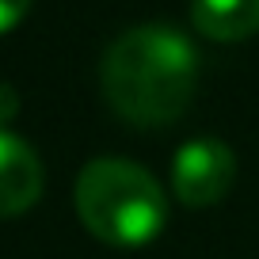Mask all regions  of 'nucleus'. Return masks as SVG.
I'll list each match as a JSON object with an SVG mask.
<instances>
[{
    "label": "nucleus",
    "instance_id": "nucleus-4",
    "mask_svg": "<svg viewBox=\"0 0 259 259\" xmlns=\"http://www.w3.org/2000/svg\"><path fill=\"white\" fill-rule=\"evenodd\" d=\"M42 194V160L23 138L0 130V218L27 213Z\"/></svg>",
    "mask_w": 259,
    "mask_h": 259
},
{
    "label": "nucleus",
    "instance_id": "nucleus-7",
    "mask_svg": "<svg viewBox=\"0 0 259 259\" xmlns=\"http://www.w3.org/2000/svg\"><path fill=\"white\" fill-rule=\"evenodd\" d=\"M16 111H19L16 88H12V84H0V130H4L12 118H16Z\"/></svg>",
    "mask_w": 259,
    "mask_h": 259
},
{
    "label": "nucleus",
    "instance_id": "nucleus-6",
    "mask_svg": "<svg viewBox=\"0 0 259 259\" xmlns=\"http://www.w3.org/2000/svg\"><path fill=\"white\" fill-rule=\"evenodd\" d=\"M27 8H31V0H0V34L12 31L27 16Z\"/></svg>",
    "mask_w": 259,
    "mask_h": 259
},
{
    "label": "nucleus",
    "instance_id": "nucleus-5",
    "mask_svg": "<svg viewBox=\"0 0 259 259\" xmlns=\"http://www.w3.org/2000/svg\"><path fill=\"white\" fill-rule=\"evenodd\" d=\"M191 19L206 38L240 42L259 31V0H191Z\"/></svg>",
    "mask_w": 259,
    "mask_h": 259
},
{
    "label": "nucleus",
    "instance_id": "nucleus-2",
    "mask_svg": "<svg viewBox=\"0 0 259 259\" xmlns=\"http://www.w3.org/2000/svg\"><path fill=\"white\" fill-rule=\"evenodd\" d=\"M76 213L92 236L114 248H141L168 221L164 191L134 160H92L76 179Z\"/></svg>",
    "mask_w": 259,
    "mask_h": 259
},
{
    "label": "nucleus",
    "instance_id": "nucleus-1",
    "mask_svg": "<svg viewBox=\"0 0 259 259\" xmlns=\"http://www.w3.org/2000/svg\"><path fill=\"white\" fill-rule=\"evenodd\" d=\"M198 76V54L168 23L122 31L99 61V84L118 118L134 126H168L187 111Z\"/></svg>",
    "mask_w": 259,
    "mask_h": 259
},
{
    "label": "nucleus",
    "instance_id": "nucleus-3",
    "mask_svg": "<svg viewBox=\"0 0 259 259\" xmlns=\"http://www.w3.org/2000/svg\"><path fill=\"white\" fill-rule=\"evenodd\" d=\"M236 176V156L218 138H194L171 160V187L187 206H213Z\"/></svg>",
    "mask_w": 259,
    "mask_h": 259
}]
</instances>
